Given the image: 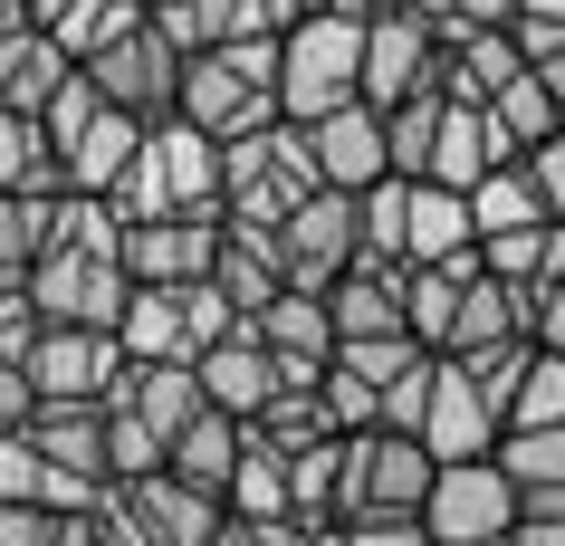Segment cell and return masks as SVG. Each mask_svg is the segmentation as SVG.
Returning a JSON list of instances; mask_svg holds the SVG:
<instances>
[{
	"instance_id": "f1b7e54d",
	"label": "cell",
	"mask_w": 565,
	"mask_h": 546,
	"mask_svg": "<svg viewBox=\"0 0 565 546\" xmlns=\"http://www.w3.org/2000/svg\"><path fill=\"white\" fill-rule=\"evenodd\" d=\"M211 278H221V298H231L239 317H259V307L288 288V269H278L268 231H249V221H231V231H221V259H211Z\"/></svg>"
},
{
	"instance_id": "2e32d148",
	"label": "cell",
	"mask_w": 565,
	"mask_h": 546,
	"mask_svg": "<svg viewBox=\"0 0 565 546\" xmlns=\"http://www.w3.org/2000/svg\"><path fill=\"white\" fill-rule=\"evenodd\" d=\"M307 144H317V173L335 192H364V182L393 173V144H384V106L374 96H345L327 116H307Z\"/></svg>"
},
{
	"instance_id": "db71d44e",
	"label": "cell",
	"mask_w": 565,
	"mask_h": 546,
	"mask_svg": "<svg viewBox=\"0 0 565 546\" xmlns=\"http://www.w3.org/2000/svg\"><path fill=\"white\" fill-rule=\"evenodd\" d=\"M460 20H518V0H460Z\"/></svg>"
},
{
	"instance_id": "ee69618b",
	"label": "cell",
	"mask_w": 565,
	"mask_h": 546,
	"mask_svg": "<svg viewBox=\"0 0 565 546\" xmlns=\"http://www.w3.org/2000/svg\"><path fill=\"white\" fill-rule=\"evenodd\" d=\"M431 374H441V355H413L403 374L384 384V422L393 431H422V403H431Z\"/></svg>"
},
{
	"instance_id": "ffe728a7",
	"label": "cell",
	"mask_w": 565,
	"mask_h": 546,
	"mask_svg": "<svg viewBox=\"0 0 565 546\" xmlns=\"http://www.w3.org/2000/svg\"><path fill=\"white\" fill-rule=\"evenodd\" d=\"M422 259H479V221H470V192L413 173V212H403V269Z\"/></svg>"
},
{
	"instance_id": "836d02e7",
	"label": "cell",
	"mask_w": 565,
	"mask_h": 546,
	"mask_svg": "<svg viewBox=\"0 0 565 546\" xmlns=\"http://www.w3.org/2000/svg\"><path fill=\"white\" fill-rule=\"evenodd\" d=\"M288 499H298V517H335V499H345V431L288 451Z\"/></svg>"
},
{
	"instance_id": "8fae6325",
	"label": "cell",
	"mask_w": 565,
	"mask_h": 546,
	"mask_svg": "<svg viewBox=\"0 0 565 546\" xmlns=\"http://www.w3.org/2000/svg\"><path fill=\"white\" fill-rule=\"evenodd\" d=\"M30 384L39 403H106L125 384V335L116 326H77V317H49L30 345Z\"/></svg>"
},
{
	"instance_id": "6f0895ef",
	"label": "cell",
	"mask_w": 565,
	"mask_h": 546,
	"mask_svg": "<svg viewBox=\"0 0 565 546\" xmlns=\"http://www.w3.org/2000/svg\"><path fill=\"white\" fill-rule=\"evenodd\" d=\"M413 10H431V20H441V10H460V0H413Z\"/></svg>"
},
{
	"instance_id": "3957f363",
	"label": "cell",
	"mask_w": 565,
	"mask_h": 546,
	"mask_svg": "<svg viewBox=\"0 0 565 546\" xmlns=\"http://www.w3.org/2000/svg\"><path fill=\"white\" fill-rule=\"evenodd\" d=\"M345 96H364V10L317 0V10H298L278 30V106L307 125L327 106H345Z\"/></svg>"
},
{
	"instance_id": "74e56055",
	"label": "cell",
	"mask_w": 565,
	"mask_h": 546,
	"mask_svg": "<svg viewBox=\"0 0 565 546\" xmlns=\"http://www.w3.org/2000/svg\"><path fill=\"white\" fill-rule=\"evenodd\" d=\"M249 431H259V441H278V451H298V441H327L335 413H327V394H317V384H278V394H268V413H259Z\"/></svg>"
},
{
	"instance_id": "7dc6e473",
	"label": "cell",
	"mask_w": 565,
	"mask_h": 546,
	"mask_svg": "<svg viewBox=\"0 0 565 546\" xmlns=\"http://www.w3.org/2000/svg\"><path fill=\"white\" fill-rule=\"evenodd\" d=\"M67 508H39V499H0V546H49Z\"/></svg>"
},
{
	"instance_id": "816d5d0a",
	"label": "cell",
	"mask_w": 565,
	"mask_h": 546,
	"mask_svg": "<svg viewBox=\"0 0 565 546\" xmlns=\"http://www.w3.org/2000/svg\"><path fill=\"white\" fill-rule=\"evenodd\" d=\"M96 546H145V527H135V517L116 508V489L96 499Z\"/></svg>"
},
{
	"instance_id": "f5cc1de1",
	"label": "cell",
	"mask_w": 565,
	"mask_h": 546,
	"mask_svg": "<svg viewBox=\"0 0 565 546\" xmlns=\"http://www.w3.org/2000/svg\"><path fill=\"white\" fill-rule=\"evenodd\" d=\"M49 546H96V508H67V517H58V537H49Z\"/></svg>"
},
{
	"instance_id": "277c9868",
	"label": "cell",
	"mask_w": 565,
	"mask_h": 546,
	"mask_svg": "<svg viewBox=\"0 0 565 546\" xmlns=\"http://www.w3.org/2000/svg\"><path fill=\"white\" fill-rule=\"evenodd\" d=\"M317 182H327V173H317V144H307L298 116L249 125V135H231V144H221V212L249 221V231H268L278 212H298Z\"/></svg>"
},
{
	"instance_id": "8992f818",
	"label": "cell",
	"mask_w": 565,
	"mask_h": 546,
	"mask_svg": "<svg viewBox=\"0 0 565 546\" xmlns=\"http://www.w3.org/2000/svg\"><path fill=\"white\" fill-rule=\"evenodd\" d=\"M268 249H278L288 288H335V278L364 259V212H355V192L317 182L298 212H278V221H268Z\"/></svg>"
},
{
	"instance_id": "9c48e42d",
	"label": "cell",
	"mask_w": 565,
	"mask_h": 546,
	"mask_svg": "<svg viewBox=\"0 0 565 546\" xmlns=\"http://www.w3.org/2000/svg\"><path fill=\"white\" fill-rule=\"evenodd\" d=\"M431 441L422 431H345V499H335V517H355V508H422L431 499Z\"/></svg>"
},
{
	"instance_id": "60d3db41",
	"label": "cell",
	"mask_w": 565,
	"mask_h": 546,
	"mask_svg": "<svg viewBox=\"0 0 565 546\" xmlns=\"http://www.w3.org/2000/svg\"><path fill=\"white\" fill-rule=\"evenodd\" d=\"M317 394H327L335 431H374V422H384V384H364L355 364H327V374H317Z\"/></svg>"
},
{
	"instance_id": "91938a15",
	"label": "cell",
	"mask_w": 565,
	"mask_h": 546,
	"mask_svg": "<svg viewBox=\"0 0 565 546\" xmlns=\"http://www.w3.org/2000/svg\"><path fill=\"white\" fill-rule=\"evenodd\" d=\"M335 10H374V0H335Z\"/></svg>"
},
{
	"instance_id": "c3c4849f",
	"label": "cell",
	"mask_w": 565,
	"mask_h": 546,
	"mask_svg": "<svg viewBox=\"0 0 565 546\" xmlns=\"http://www.w3.org/2000/svg\"><path fill=\"white\" fill-rule=\"evenodd\" d=\"M30 413H39L30 364H20V355H0V431H30Z\"/></svg>"
},
{
	"instance_id": "11a10c76",
	"label": "cell",
	"mask_w": 565,
	"mask_h": 546,
	"mask_svg": "<svg viewBox=\"0 0 565 546\" xmlns=\"http://www.w3.org/2000/svg\"><path fill=\"white\" fill-rule=\"evenodd\" d=\"M0 30H30V0H0Z\"/></svg>"
},
{
	"instance_id": "cb8c5ba5",
	"label": "cell",
	"mask_w": 565,
	"mask_h": 546,
	"mask_svg": "<svg viewBox=\"0 0 565 546\" xmlns=\"http://www.w3.org/2000/svg\"><path fill=\"white\" fill-rule=\"evenodd\" d=\"M327 317H335V345H355V335H413V317H403V269H345L327 288Z\"/></svg>"
},
{
	"instance_id": "7a4b0ae2",
	"label": "cell",
	"mask_w": 565,
	"mask_h": 546,
	"mask_svg": "<svg viewBox=\"0 0 565 546\" xmlns=\"http://www.w3.org/2000/svg\"><path fill=\"white\" fill-rule=\"evenodd\" d=\"M116 212L153 221V212H221V135H202L192 116H153L135 163L116 173Z\"/></svg>"
},
{
	"instance_id": "681fc988",
	"label": "cell",
	"mask_w": 565,
	"mask_h": 546,
	"mask_svg": "<svg viewBox=\"0 0 565 546\" xmlns=\"http://www.w3.org/2000/svg\"><path fill=\"white\" fill-rule=\"evenodd\" d=\"M518 163H527V173H536V192H546V212H565V125H556V135H546V144H527V153H518Z\"/></svg>"
},
{
	"instance_id": "9a60e30c",
	"label": "cell",
	"mask_w": 565,
	"mask_h": 546,
	"mask_svg": "<svg viewBox=\"0 0 565 546\" xmlns=\"http://www.w3.org/2000/svg\"><path fill=\"white\" fill-rule=\"evenodd\" d=\"M221 231H231V212H153V221H125L116 249L135 278H211Z\"/></svg>"
},
{
	"instance_id": "83f0119b",
	"label": "cell",
	"mask_w": 565,
	"mask_h": 546,
	"mask_svg": "<svg viewBox=\"0 0 565 546\" xmlns=\"http://www.w3.org/2000/svg\"><path fill=\"white\" fill-rule=\"evenodd\" d=\"M239 451H249V422L211 403V413H202L192 431H173L163 470H182V480H192V489H211V499H231V470H239Z\"/></svg>"
},
{
	"instance_id": "f907efd6",
	"label": "cell",
	"mask_w": 565,
	"mask_h": 546,
	"mask_svg": "<svg viewBox=\"0 0 565 546\" xmlns=\"http://www.w3.org/2000/svg\"><path fill=\"white\" fill-rule=\"evenodd\" d=\"M499 546H565V508H518V527Z\"/></svg>"
},
{
	"instance_id": "d6986e66",
	"label": "cell",
	"mask_w": 565,
	"mask_h": 546,
	"mask_svg": "<svg viewBox=\"0 0 565 546\" xmlns=\"http://www.w3.org/2000/svg\"><path fill=\"white\" fill-rule=\"evenodd\" d=\"M106 403H125V413H145L153 431H163V451H173V431H192L211 413V394H202V364L192 355H153V364H125V384Z\"/></svg>"
},
{
	"instance_id": "7bdbcfd3",
	"label": "cell",
	"mask_w": 565,
	"mask_h": 546,
	"mask_svg": "<svg viewBox=\"0 0 565 546\" xmlns=\"http://www.w3.org/2000/svg\"><path fill=\"white\" fill-rule=\"evenodd\" d=\"M96 106H106V96H96V77H87V67H67V87L49 96V106H39V135H49V153H58L67 135H77V125L96 116Z\"/></svg>"
},
{
	"instance_id": "d590c367",
	"label": "cell",
	"mask_w": 565,
	"mask_h": 546,
	"mask_svg": "<svg viewBox=\"0 0 565 546\" xmlns=\"http://www.w3.org/2000/svg\"><path fill=\"white\" fill-rule=\"evenodd\" d=\"M489 116H499V135H508V144L527 153V144H546V135L565 125V106L546 96V77H536V67H518V77H508V87L489 96Z\"/></svg>"
},
{
	"instance_id": "7c38bea8",
	"label": "cell",
	"mask_w": 565,
	"mask_h": 546,
	"mask_svg": "<svg viewBox=\"0 0 565 546\" xmlns=\"http://www.w3.org/2000/svg\"><path fill=\"white\" fill-rule=\"evenodd\" d=\"M431 67H441V20L413 10V0H374L364 10V96L393 106V96H413V87H441Z\"/></svg>"
},
{
	"instance_id": "52a82bcc",
	"label": "cell",
	"mask_w": 565,
	"mask_h": 546,
	"mask_svg": "<svg viewBox=\"0 0 565 546\" xmlns=\"http://www.w3.org/2000/svg\"><path fill=\"white\" fill-rule=\"evenodd\" d=\"M182 58H192V49H182V39L145 10L125 39H106V49H96V58H77V67L96 77V96H106V106H135V116L153 125V116H173V106H182Z\"/></svg>"
},
{
	"instance_id": "f35d334b",
	"label": "cell",
	"mask_w": 565,
	"mask_h": 546,
	"mask_svg": "<svg viewBox=\"0 0 565 546\" xmlns=\"http://www.w3.org/2000/svg\"><path fill=\"white\" fill-rule=\"evenodd\" d=\"M145 470H163V431L145 422V413H125V403H106V480H145Z\"/></svg>"
},
{
	"instance_id": "9f6ffc18",
	"label": "cell",
	"mask_w": 565,
	"mask_h": 546,
	"mask_svg": "<svg viewBox=\"0 0 565 546\" xmlns=\"http://www.w3.org/2000/svg\"><path fill=\"white\" fill-rule=\"evenodd\" d=\"M518 10H536V20H565V0H518Z\"/></svg>"
},
{
	"instance_id": "30bf717a",
	"label": "cell",
	"mask_w": 565,
	"mask_h": 546,
	"mask_svg": "<svg viewBox=\"0 0 565 546\" xmlns=\"http://www.w3.org/2000/svg\"><path fill=\"white\" fill-rule=\"evenodd\" d=\"M125 288H135L125 249H77V240H49V249H39V269H30L39 317H77V326H116V317H125Z\"/></svg>"
},
{
	"instance_id": "5b68a950",
	"label": "cell",
	"mask_w": 565,
	"mask_h": 546,
	"mask_svg": "<svg viewBox=\"0 0 565 546\" xmlns=\"http://www.w3.org/2000/svg\"><path fill=\"white\" fill-rule=\"evenodd\" d=\"M231 326H249L231 298H221V278H135L125 288V364H153V355H202V345H221Z\"/></svg>"
},
{
	"instance_id": "e0dca14e",
	"label": "cell",
	"mask_w": 565,
	"mask_h": 546,
	"mask_svg": "<svg viewBox=\"0 0 565 546\" xmlns=\"http://www.w3.org/2000/svg\"><path fill=\"white\" fill-rule=\"evenodd\" d=\"M249 326L268 335V355H278V374L288 384H317L335 364V317H327V288H278V298L249 317Z\"/></svg>"
},
{
	"instance_id": "6da1fadb",
	"label": "cell",
	"mask_w": 565,
	"mask_h": 546,
	"mask_svg": "<svg viewBox=\"0 0 565 546\" xmlns=\"http://www.w3.org/2000/svg\"><path fill=\"white\" fill-rule=\"evenodd\" d=\"M173 116H192L202 135H249V125H278L288 106H278V39L268 30H239V39H211V49H192L182 58V106Z\"/></svg>"
},
{
	"instance_id": "4dcf8cb0",
	"label": "cell",
	"mask_w": 565,
	"mask_h": 546,
	"mask_svg": "<svg viewBox=\"0 0 565 546\" xmlns=\"http://www.w3.org/2000/svg\"><path fill=\"white\" fill-rule=\"evenodd\" d=\"M0 192H67L39 116H20V106H0Z\"/></svg>"
},
{
	"instance_id": "ab89813d",
	"label": "cell",
	"mask_w": 565,
	"mask_h": 546,
	"mask_svg": "<svg viewBox=\"0 0 565 546\" xmlns=\"http://www.w3.org/2000/svg\"><path fill=\"white\" fill-rule=\"evenodd\" d=\"M508 422H565V355H546V345L527 355L518 394H508Z\"/></svg>"
},
{
	"instance_id": "d4e9b609",
	"label": "cell",
	"mask_w": 565,
	"mask_h": 546,
	"mask_svg": "<svg viewBox=\"0 0 565 546\" xmlns=\"http://www.w3.org/2000/svg\"><path fill=\"white\" fill-rule=\"evenodd\" d=\"M499 470L518 480V508H565V422H508Z\"/></svg>"
},
{
	"instance_id": "7402d4cb",
	"label": "cell",
	"mask_w": 565,
	"mask_h": 546,
	"mask_svg": "<svg viewBox=\"0 0 565 546\" xmlns=\"http://www.w3.org/2000/svg\"><path fill=\"white\" fill-rule=\"evenodd\" d=\"M30 441L58 460L67 480L116 489V480H106V403H39V413H30Z\"/></svg>"
},
{
	"instance_id": "484cf974",
	"label": "cell",
	"mask_w": 565,
	"mask_h": 546,
	"mask_svg": "<svg viewBox=\"0 0 565 546\" xmlns=\"http://www.w3.org/2000/svg\"><path fill=\"white\" fill-rule=\"evenodd\" d=\"M508 335H527V307H518V288L508 278H460V307H450V335L441 355H489V345H508Z\"/></svg>"
},
{
	"instance_id": "f546056e",
	"label": "cell",
	"mask_w": 565,
	"mask_h": 546,
	"mask_svg": "<svg viewBox=\"0 0 565 546\" xmlns=\"http://www.w3.org/2000/svg\"><path fill=\"white\" fill-rule=\"evenodd\" d=\"M470 221H479V240H489V231H527V221H546V192H536V173L518 163V153L470 182Z\"/></svg>"
},
{
	"instance_id": "4fadbf2b",
	"label": "cell",
	"mask_w": 565,
	"mask_h": 546,
	"mask_svg": "<svg viewBox=\"0 0 565 546\" xmlns=\"http://www.w3.org/2000/svg\"><path fill=\"white\" fill-rule=\"evenodd\" d=\"M116 508L145 527V546H211V537H221V517H231V499L192 489L182 470H145V480L116 489Z\"/></svg>"
},
{
	"instance_id": "44dd1931",
	"label": "cell",
	"mask_w": 565,
	"mask_h": 546,
	"mask_svg": "<svg viewBox=\"0 0 565 546\" xmlns=\"http://www.w3.org/2000/svg\"><path fill=\"white\" fill-rule=\"evenodd\" d=\"M135 144H145V116H135V106H96V116L58 144V173L77 182V192H116V173L135 163Z\"/></svg>"
},
{
	"instance_id": "ba28073f",
	"label": "cell",
	"mask_w": 565,
	"mask_h": 546,
	"mask_svg": "<svg viewBox=\"0 0 565 546\" xmlns=\"http://www.w3.org/2000/svg\"><path fill=\"white\" fill-rule=\"evenodd\" d=\"M422 527L441 546H499L508 527H518V480L499 470V451L441 460V470H431V499H422Z\"/></svg>"
},
{
	"instance_id": "1f68e13d",
	"label": "cell",
	"mask_w": 565,
	"mask_h": 546,
	"mask_svg": "<svg viewBox=\"0 0 565 546\" xmlns=\"http://www.w3.org/2000/svg\"><path fill=\"white\" fill-rule=\"evenodd\" d=\"M231 517H298V499H288V451L259 441V431H249V451L231 470Z\"/></svg>"
},
{
	"instance_id": "ac0fdd59",
	"label": "cell",
	"mask_w": 565,
	"mask_h": 546,
	"mask_svg": "<svg viewBox=\"0 0 565 546\" xmlns=\"http://www.w3.org/2000/svg\"><path fill=\"white\" fill-rule=\"evenodd\" d=\"M192 364H202V394L221 403V413H239V422H259V413H268V394L288 384V374H278V355H268V335H259V326H231L221 345H202Z\"/></svg>"
},
{
	"instance_id": "e575fe53",
	"label": "cell",
	"mask_w": 565,
	"mask_h": 546,
	"mask_svg": "<svg viewBox=\"0 0 565 546\" xmlns=\"http://www.w3.org/2000/svg\"><path fill=\"white\" fill-rule=\"evenodd\" d=\"M441 87H413L384 106V144H393V173H431V135H441Z\"/></svg>"
},
{
	"instance_id": "d6a6232c",
	"label": "cell",
	"mask_w": 565,
	"mask_h": 546,
	"mask_svg": "<svg viewBox=\"0 0 565 546\" xmlns=\"http://www.w3.org/2000/svg\"><path fill=\"white\" fill-rule=\"evenodd\" d=\"M135 20H145V0H58V10L39 20V30L58 39L67 58H96V49H106V39H125Z\"/></svg>"
},
{
	"instance_id": "603a6c76",
	"label": "cell",
	"mask_w": 565,
	"mask_h": 546,
	"mask_svg": "<svg viewBox=\"0 0 565 546\" xmlns=\"http://www.w3.org/2000/svg\"><path fill=\"white\" fill-rule=\"evenodd\" d=\"M508 135H499V116H489V106H460V96H450L441 106V135H431V182H450V192H470L479 173H489V163H508Z\"/></svg>"
},
{
	"instance_id": "680465c9",
	"label": "cell",
	"mask_w": 565,
	"mask_h": 546,
	"mask_svg": "<svg viewBox=\"0 0 565 546\" xmlns=\"http://www.w3.org/2000/svg\"><path fill=\"white\" fill-rule=\"evenodd\" d=\"M49 10H58V0H30V20H49Z\"/></svg>"
},
{
	"instance_id": "bcb514c9",
	"label": "cell",
	"mask_w": 565,
	"mask_h": 546,
	"mask_svg": "<svg viewBox=\"0 0 565 546\" xmlns=\"http://www.w3.org/2000/svg\"><path fill=\"white\" fill-rule=\"evenodd\" d=\"M518 307H527V345L565 355V278H546V288H518Z\"/></svg>"
},
{
	"instance_id": "f6af8a7d",
	"label": "cell",
	"mask_w": 565,
	"mask_h": 546,
	"mask_svg": "<svg viewBox=\"0 0 565 546\" xmlns=\"http://www.w3.org/2000/svg\"><path fill=\"white\" fill-rule=\"evenodd\" d=\"M39 298H30V278H0V355H20L30 364V345H39Z\"/></svg>"
},
{
	"instance_id": "8d00e7d4",
	"label": "cell",
	"mask_w": 565,
	"mask_h": 546,
	"mask_svg": "<svg viewBox=\"0 0 565 546\" xmlns=\"http://www.w3.org/2000/svg\"><path fill=\"white\" fill-rule=\"evenodd\" d=\"M49 202L58 192H0V278H30L49 249Z\"/></svg>"
},
{
	"instance_id": "5bb4252c",
	"label": "cell",
	"mask_w": 565,
	"mask_h": 546,
	"mask_svg": "<svg viewBox=\"0 0 565 546\" xmlns=\"http://www.w3.org/2000/svg\"><path fill=\"white\" fill-rule=\"evenodd\" d=\"M499 431H508V413L479 394V374L460 355H441L431 403H422V441H431V460H479V451H499Z\"/></svg>"
},
{
	"instance_id": "b9f144b4",
	"label": "cell",
	"mask_w": 565,
	"mask_h": 546,
	"mask_svg": "<svg viewBox=\"0 0 565 546\" xmlns=\"http://www.w3.org/2000/svg\"><path fill=\"white\" fill-rule=\"evenodd\" d=\"M335 527H345V546H441L422 527V508H355V517H335Z\"/></svg>"
},
{
	"instance_id": "4316f807",
	"label": "cell",
	"mask_w": 565,
	"mask_h": 546,
	"mask_svg": "<svg viewBox=\"0 0 565 546\" xmlns=\"http://www.w3.org/2000/svg\"><path fill=\"white\" fill-rule=\"evenodd\" d=\"M67 67H77V58H67L58 39L39 30V20H30V30H0V106L39 116V106L67 87Z\"/></svg>"
}]
</instances>
